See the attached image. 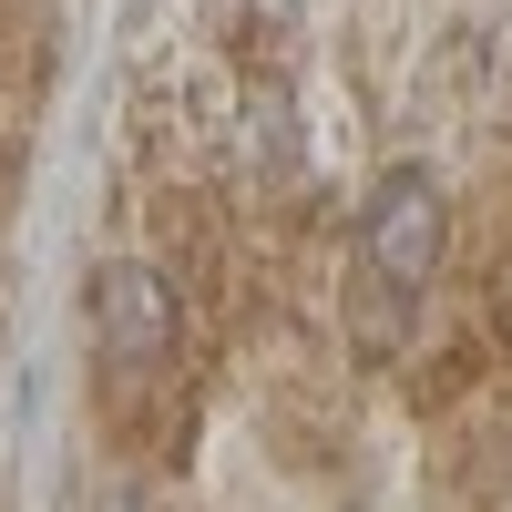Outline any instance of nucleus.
Instances as JSON below:
<instances>
[{
	"instance_id": "obj_1",
	"label": "nucleus",
	"mask_w": 512,
	"mask_h": 512,
	"mask_svg": "<svg viewBox=\"0 0 512 512\" xmlns=\"http://www.w3.org/2000/svg\"><path fill=\"white\" fill-rule=\"evenodd\" d=\"M441 236H451V205H441V185L420 175V164H400V175H379V195H369V216H359V328L379 338V308H410L420 287H431V267H441Z\"/></svg>"
},
{
	"instance_id": "obj_2",
	"label": "nucleus",
	"mask_w": 512,
	"mask_h": 512,
	"mask_svg": "<svg viewBox=\"0 0 512 512\" xmlns=\"http://www.w3.org/2000/svg\"><path fill=\"white\" fill-rule=\"evenodd\" d=\"M93 338H103L113 369H154L164 349H175V287H164V267L103 256L93 267Z\"/></svg>"
},
{
	"instance_id": "obj_3",
	"label": "nucleus",
	"mask_w": 512,
	"mask_h": 512,
	"mask_svg": "<svg viewBox=\"0 0 512 512\" xmlns=\"http://www.w3.org/2000/svg\"><path fill=\"white\" fill-rule=\"evenodd\" d=\"M256 11H267V21H287V11H297V0H256Z\"/></svg>"
}]
</instances>
